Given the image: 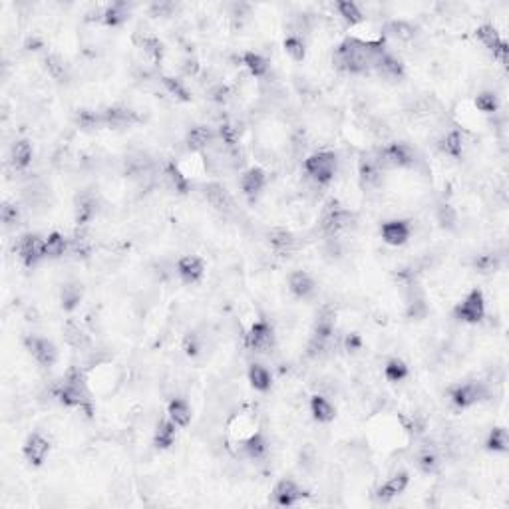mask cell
Masks as SVG:
<instances>
[{"mask_svg": "<svg viewBox=\"0 0 509 509\" xmlns=\"http://www.w3.org/2000/svg\"><path fill=\"white\" fill-rule=\"evenodd\" d=\"M384 52V40H361V38L348 36L335 48L333 64L340 72L364 74L372 70L376 58Z\"/></svg>", "mask_w": 509, "mask_h": 509, "instance_id": "obj_1", "label": "cell"}, {"mask_svg": "<svg viewBox=\"0 0 509 509\" xmlns=\"http://www.w3.org/2000/svg\"><path fill=\"white\" fill-rule=\"evenodd\" d=\"M54 394L66 408H78V410L86 412L88 418L94 416V400L88 388L86 374L78 366H72L66 370L62 382L56 386Z\"/></svg>", "mask_w": 509, "mask_h": 509, "instance_id": "obj_2", "label": "cell"}, {"mask_svg": "<svg viewBox=\"0 0 509 509\" xmlns=\"http://www.w3.org/2000/svg\"><path fill=\"white\" fill-rule=\"evenodd\" d=\"M336 336V312L330 309H323L319 312L314 326L311 330V338L307 344V356L312 361L324 358L333 347H335Z\"/></svg>", "mask_w": 509, "mask_h": 509, "instance_id": "obj_3", "label": "cell"}, {"mask_svg": "<svg viewBox=\"0 0 509 509\" xmlns=\"http://www.w3.org/2000/svg\"><path fill=\"white\" fill-rule=\"evenodd\" d=\"M356 213L347 209L338 199H328L321 211V229L326 235H338L356 225Z\"/></svg>", "mask_w": 509, "mask_h": 509, "instance_id": "obj_4", "label": "cell"}, {"mask_svg": "<svg viewBox=\"0 0 509 509\" xmlns=\"http://www.w3.org/2000/svg\"><path fill=\"white\" fill-rule=\"evenodd\" d=\"M376 155L386 172L388 169H412L420 160L416 149L406 141H392L382 148H376Z\"/></svg>", "mask_w": 509, "mask_h": 509, "instance_id": "obj_5", "label": "cell"}, {"mask_svg": "<svg viewBox=\"0 0 509 509\" xmlns=\"http://www.w3.org/2000/svg\"><path fill=\"white\" fill-rule=\"evenodd\" d=\"M305 174L319 186H328L338 172V155L335 151H316L309 155L305 163Z\"/></svg>", "mask_w": 509, "mask_h": 509, "instance_id": "obj_6", "label": "cell"}, {"mask_svg": "<svg viewBox=\"0 0 509 509\" xmlns=\"http://www.w3.org/2000/svg\"><path fill=\"white\" fill-rule=\"evenodd\" d=\"M485 316V297L482 288H472L454 309V319L466 324H477Z\"/></svg>", "mask_w": 509, "mask_h": 509, "instance_id": "obj_7", "label": "cell"}, {"mask_svg": "<svg viewBox=\"0 0 509 509\" xmlns=\"http://www.w3.org/2000/svg\"><path fill=\"white\" fill-rule=\"evenodd\" d=\"M245 344L251 352L257 354H269L277 347V335H274L273 324L267 323L265 319H259L249 326L245 335Z\"/></svg>", "mask_w": 509, "mask_h": 509, "instance_id": "obj_8", "label": "cell"}, {"mask_svg": "<svg viewBox=\"0 0 509 509\" xmlns=\"http://www.w3.org/2000/svg\"><path fill=\"white\" fill-rule=\"evenodd\" d=\"M386 169L376 155V149L372 151H362L358 158V179L364 189H378L382 186Z\"/></svg>", "mask_w": 509, "mask_h": 509, "instance_id": "obj_9", "label": "cell"}, {"mask_svg": "<svg viewBox=\"0 0 509 509\" xmlns=\"http://www.w3.org/2000/svg\"><path fill=\"white\" fill-rule=\"evenodd\" d=\"M487 396H489V392L484 382H463L449 390V400L458 410H468Z\"/></svg>", "mask_w": 509, "mask_h": 509, "instance_id": "obj_10", "label": "cell"}, {"mask_svg": "<svg viewBox=\"0 0 509 509\" xmlns=\"http://www.w3.org/2000/svg\"><path fill=\"white\" fill-rule=\"evenodd\" d=\"M25 347L26 350L32 354V358L42 366V368H52L56 362H58V347L44 336L38 335H28L25 336Z\"/></svg>", "mask_w": 509, "mask_h": 509, "instance_id": "obj_11", "label": "cell"}, {"mask_svg": "<svg viewBox=\"0 0 509 509\" xmlns=\"http://www.w3.org/2000/svg\"><path fill=\"white\" fill-rule=\"evenodd\" d=\"M16 251H18L20 261L25 263V267H28V269L36 267L38 263L46 259V255H44V239L38 233H25L18 239Z\"/></svg>", "mask_w": 509, "mask_h": 509, "instance_id": "obj_12", "label": "cell"}, {"mask_svg": "<svg viewBox=\"0 0 509 509\" xmlns=\"http://www.w3.org/2000/svg\"><path fill=\"white\" fill-rule=\"evenodd\" d=\"M201 193H203V199H205L217 213H221V215H231V213L235 211V201H233L231 193H229L221 183H217V181L205 183V186L201 187Z\"/></svg>", "mask_w": 509, "mask_h": 509, "instance_id": "obj_13", "label": "cell"}, {"mask_svg": "<svg viewBox=\"0 0 509 509\" xmlns=\"http://www.w3.org/2000/svg\"><path fill=\"white\" fill-rule=\"evenodd\" d=\"M305 497H307V491L295 480H288V477L279 480L273 487V501L279 508H293Z\"/></svg>", "mask_w": 509, "mask_h": 509, "instance_id": "obj_14", "label": "cell"}, {"mask_svg": "<svg viewBox=\"0 0 509 509\" xmlns=\"http://www.w3.org/2000/svg\"><path fill=\"white\" fill-rule=\"evenodd\" d=\"M50 449H52V444H50L48 438L42 435L40 432H32L26 438L25 446H22V454H25L28 463H32L34 468H40L50 456Z\"/></svg>", "mask_w": 509, "mask_h": 509, "instance_id": "obj_15", "label": "cell"}, {"mask_svg": "<svg viewBox=\"0 0 509 509\" xmlns=\"http://www.w3.org/2000/svg\"><path fill=\"white\" fill-rule=\"evenodd\" d=\"M380 237L390 247H402L410 241L412 223L406 219H390L380 227Z\"/></svg>", "mask_w": 509, "mask_h": 509, "instance_id": "obj_16", "label": "cell"}, {"mask_svg": "<svg viewBox=\"0 0 509 509\" xmlns=\"http://www.w3.org/2000/svg\"><path fill=\"white\" fill-rule=\"evenodd\" d=\"M267 243L273 249L274 255L279 257H288L297 251L298 239L293 231H288L286 227H273L267 231Z\"/></svg>", "mask_w": 509, "mask_h": 509, "instance_id": "obj_17", "label": "cell"}, {"mask_svg": "<svg viewBox=\"0 0 509 509\" xmlns=\"http://www.w3.org/2000/svg\"><path fill=\"white\" fill-rule=\"evenodd\" d=\"M102 118H104V127H110V130H125L139 122L137 112L127 106H108L102 110Z\"/></svg>", "mask_w": 509, "mask_h": 509, "instance_id": "obj_18", "label": "cell"}, {"mask_svg": "<svg viewBox=\"0 0 509 509\" xmlns=\"http://www.w3.org/2000/svg\"><path fill=\"white\" fill-rule=\"evenodd\" d=\"M217 139L215 130L209 125H193L186 136V146L191 153H205Z\"/></svg>", "mask_w": 509, "mask_h": 509, "instance_id": "obj_19", "label": "cell"}, {"mask_svg": "<svg viewBox=\"0 0 509 509\" xmlns=\"http://www.w3.org/2000/svg\"><path fill=\"white\" fill-rule=\"evenodd\" d=\"M177 274L186 285H197L205 277V261L197 255H186L177 261Z\"/></svg>", "mask_w": 509, "mask_h": 509, "instance_id": "obj_20", "label": "cell"}, {"mask_svg": "<svg viewBox=\"0 0 509 509\" xmlns=\"http://www.w3.org/2000/svg\"><path fill=\"white\" fill-rule=\"evenodd\" d=\"M408 485H410V473L408 472L392 473L384 484L376 489V499H378V501H384V503L386 501H392L394 497L402 496V494L408 489Z\"/></svg>", "mask_w": 509, "mask_h": 509, "instance_id": "obj_21", "label": "cell"}, {"mask_svg": "<svg viewBox=\"0 0 509 509\" xmlns=\"http://www.w3.org/2000/svg\"><path fill=\"white\" fill-rule=\"evenodd\" d=\"M265 186H267V174L263 167H249L239 179V187H241L243 195L251 201L261 195Z\"/></svg>", "mask_w": 509, "mask_h": 509, "instance_id": "obj_22", "label": "cell"}, {"mask_svg": "<svg viewBox=\"0 0 509 509\" xmlns=\"http://www.w3.org/2000/svg\"><path fill=\"white\" fill-rule=\"evenodd\" d=\"M162 181L163 186L167 187L172 193H175V195H187L189 187H191L189 186V177L174 162L167 163L162 169Z\"/></svg>", "mask_w": 509, "mask_h": 509, "instance_id": "obj_23", "label": "cell"}, {"mask_svg": "<svg viewBox=\"0 0 509 509\" xmlns=\"http://www.w3.org/2000/svg\"><path fill=\"white\" fill-rule=\"evenodd\" d=\"M372 70L374 72H378L382 78H386V80H402V78L406 76L404 64L400 62L396 56H392L388 50H386L384 54H380V56L376 58Z\"/></svg>", "mask_w": 509, "mask_h": 509, "instance_id": "obj_24", "label": "cell"}, {"mask_svg": "<svg viewBox=\"0 0 509 509\" xmlns=\"http://www.w3.org/2000/svg\"><path fill=\"white\" fill-rule=\"evenodd\" d=\"M132 8L134 4L132 2H125V0H118L112 2L108 6H104V16H102V22L108 26V28H120L125 25L132 16Z\"/></svg>", "mask_w": 509, "mask_h": 509, "instance_id": "obj_25", "label": "cell"}, {"mask_svg": "<svg viewBox=\"0 0 509 509\" xmlns=\"http://www.w3.org/2000/svg\"><path fill=\"white\" fill-rule=\"evenodd\" d=\"M288 291L293 297L300 298V300L311 298L316 291V281L307 271H293L288 274Z\"/></svg>", "mask_w": 509, "mask_h": 509, "instance_id": "obj_26", "label": "cell"}, {"mask_svg": "<svg viewBox=\"0 0 509 509\" xmlns=\"http://www.w3.org/2000/svg\"><path fill=\"white\" fill-rule=\"evenodd\" d=\"M64 340H66L68 347L74 348V350H86L92 344L86 328L78 321H74V319H68L64 323Z\"/></svg>", "mask_w": 509, "mask_h": 509, "instance_id": "obj_27", "label": "cell"}, {"mask_svg": "<svg viewBox=\"0 0 509 509\" xmlns=\"http://www.w3.org/2000/svg\"><path fill=\"white\" fill-rule=\"evenodd\" d=\"M34 158V148L28 139H18L11 146V153H8V160L16 172H25L30 167Z\"/></svg>", "mask_w": 509, "mask_h": 509, "instance_id": "obj_28", "label": "cell"}, {"mask_svg": "<svg viewBox=\"0 0 509 509\" xmlns=\"http://www.w3.org/2000/svg\"><path fill=\"white\" fill-rule=\"evenodd\" d=\"M96 213H98V203H96L94 195H90V193L78 195L74 205L76 227H86V225L96 217Z\"/></svg>", "mask_w": 509, "mask_h": 509, "instance_id": "obj_29", "label": "cell"}, {"mask_svg": "<svg viewBox=\"0 0 509 509\" xmlns=\"http://www.w3.org/2000/svg\"><path fill=\"white\" fill-rule=\"evenodd\" d=\"M153 174V162L149 160L148 153L137 151L125 160V175L134 179H146Z\"/></svg>", "mask_w": 509, "mask_h": 509, "instance_id": "obj_30", "label": "cell"}, {"mask_svg": "<svg viewBox=\"0 0 509 509\" xmlns=\"http://www.w3.org/2000/svg\"><path fill=\"white\" fill-rule=\"evenodd\" d=\"M167 418L174 420L177 428H187L193 420L191 404L187 402L186 398H172L169 404H167Z\"/></svg>", "mask_w": 509, "mask_h": 509, "instance_id": "obj_31", "label": "cell"}, {"mask_svg": "<svg viewBox=\"0 0 509 509\" xmlns=\"http://www.w3.org/2000/svg\"><path fill=\"white\" fill-rule=\"evenodd\" d=\"M249 384L257 392H269L273 388V374L269 372V368L261 364V362H253L249 364L247 370Z\"/></svg>", "mask_w": 509, "mask_h": 509, "instance_id": "obj_32", "label": "cell"}, {"mask_svg": "<svg viewBox=\"0 0 509 509\" xmlns=\"http://www.w3.org/2000/svg\"><path fill=\"white\" fill-rule=\"evenodd\" d=\"M309 408H311L312 418H314V420H316L319 424L335 422L336 408H335V404H333V402H330V400H328L326 396H321V394H314V396H311Z\"/></svg>", "mask_w": 509, "mask_h": 509, "instance_id": "obj_33", "label": "cell"}, {"mask_svg": "<svg viewBox=\"0 0 509 509\" xmlns=\"http://www.w3.org/2000/svg\"><path fill=\"white\" fill-rule=\"evenodd\" d=\"M177 440V426L169 418H162L153 432V446L158 449H169Z\"/></svg>", "mask_w": 509, "mask_h": 509, "instance_id": "obj_34", "label": "cell"}, {"mask_svg": "<svg viewBox=\"0 0 509 509\" xmlns=\"http://www.w3.org/2000/svg\"><path fill=\"white\" fill-rule=\"evenodd\" d=\"M428 316V302L420 288L410 286V295L406 298V319L410 321H422Z\"/></svg>", "mask_w": 509, "mask_h": 509, "instance_id": "obj_35", "label": "cell"}, {"mask_svg": "<svg viewBox=\"0 0 509 509\" xmlns=\"http://www.w3.org/2000/svg\"><path fill=\"white\" fill-rule=\"evenodd\" d=\"M70 249L78 259H90L92 253H94V241L88 233L86 227H78L74 231V235L70 239Z\"/></svg>", "mask_w": 509, "mask_h": 509, "instance_id": "obj_36", "label": "cell"}, {"mask_svg": "<svg viewBox=\"0 0 509 509\" xmlns=\"http://www.w3.org/2000/svg\"><path fill=\"white\" fill-rule=\"evenodd\" d=\"M241 64L247 68V72L253 76V78H265V76L269 74V60H267L263 54L255 52V50L243 52Z\"/></svg>", "mask_w": 509, "mask_h": 509, "instance_id": "obj_37", "label": "cell"}, {"mask_svg": "<svg viewBox=\"0 0 509 509\" xmlns=\"http://www.w3.org/2000/svg\"><path fill=\"white\" fill-rule=\"evenodd\" d=\"M386 36L394 38L398 42H412L414 38L418 36V28L408 22V20H390L384 26Z\"/></svg>", "mask_w": 509, "mask_h": 509, "instance_id": "obj_38", "label": "cell"}, {"mask_svg": "<svg viewBox=\"0 0 509 509\" xmlns=\"http://www.w3.org/2000/svg\"><path fill=\"white\" fill-rule=\"evenodd\" d=\"M68 249H70V241L60 231H52L44 239V255H46V259H62Z\"/></svg>", "mask_w": 509, "mask_h": 509, "instance_id": "obj_39", "label": "cell"}, {"mask_svg": "<svg viewBox=\"0 0 509 509\" xmlns=\"http://www.w3.org/2000/svg\"><path fill=\"white\" fill-rule=\"evenodd\" d=\"M463 148H466V141H463V134L460 130H449L446 136L440 139V149L454 160H460L463 155Z\"/></svg>", "mask_w": 509, "mask_h": 509, "instance_id": "obj_40", "label": "cell"}, {"mask_svg": "<svg viewBox=\"0 0 509 509\" xmlns=\"http://www.w3.org/2000/svg\"><path fill=\"white\" fill-rule=\"evenodd\" d=\"M74 124L80 130H98L104 127V118H102V110H92V108H80L74 113Z\"/></svg>", "mask_w": 509, "mask_h": 509, "instance_id": "obj_41", "label": "cell"}, {"mask_svg": "<svg viewBox=\"0 0 509 509\" xmlns=\"http://www.w3.org/2000/svg\"><path fill=\"white\" fill-rule=\"evenodd\" d=\"M243 452L251 460H263L269 452V444L265 440L263 432H253L247 440L243 442Z\"/></svg>", "mask_w": 509, "mask_h": 509, "instance_id": "obj_42", "label": "cell"}, {"mask_svg": "<svg viewBox=\"0 0 509 509\" xmlns=\"http://www.w3.org/2000/svg\"><path fill=\"white\" fill-rule=\"evenodd\" d=\"M335 8L336 13H338V16H340L348 26L362 25L364 18H366L364 13L361 11V6H358L356 2H352V0H340V2H336Z\"/></svg>", "mask_w": 509, "mask_h": 509, "instance_id": "obj_43", "label": "cell"}, {"mask_svg": "<svg viewBox=\"0 0 509 509\" xmlns=\"http://www.w3.org/2000/svg\"><path fill=\"white\" fill-rule=\"evenodd\" d=\"M475 38L480 40V44L484 46L487 52H496L499 48V44L503 42V38L499 34V30H497L494 25H482L477 26V30H475Z\"/></svg>", "mask_w": 509, "mask_h": 509, "instance_id": "obj_44", "label": "cell"}, {"mask_svg": "<svg viewBox=\"0 0 509 509\" xmlns=\"http://www.w3.org/2000/svg\"><path fill=\"white\" fill-rule=\"evenodd\" d=\"M416 466L426 475H435L442 468V461L432 447H424L422 452H418V456H416Z\"/></svg>", "mask_w": 509, "mask_h": 509, "instance_id": "obj_45", "label": "cell"}, {"mask_svg": "<svg viewBox=\"0 0 509 509\" xmlns=\"http://www.w3.org/2000/svg\"><path fill=\"white\" fill-rule=\"evenodd\" d=\"M139 48L144 50V56L148 58L149 62L155 64V66L162 64L163 56H165V46H163V42L160 38L151 36V34L144 36L141 44H139Z\"/></svg>", "mask_w": 509, "mask_h": 509, "instance_id": "obj_46", "label": "cell"}, {"mask_svg": "<svg viewBox=\"0 0 509 509\" xmlns=\"http://www.w3.org/2000/svg\"><path fill=\"white\" fill-rule=\"evenodd\" d=\"M44 68H46L50 78L56 80V82H64L68 78V64L64 62L62 56L56 54V52H50L44 56Z\"/></svg>", "mask_w": 509, "mask_h": 509, "instance_id": "obj_47", "label": "cell"}, {"mask_svg": "<svg viewBox=\"0 0 509 509\" xmlns=\"http://www.w3.org/2000/svg\"><path fill=\"white\" fill-rule=\"evenodd\" d=\"M384 376L388 382H392V384H398V382H404L408 376H410V366L406 364V362L402 361V358H390V361L384 364Z\"/></svg>", "mask_w": 509, "mask_h": 509, "instance_id": "obj_48", "label": "cell"}, {"mask_svg": "<svg viewBox=\"0 0 509 509\" xmlns=\"http://www.w3.org/2000/svg\"><path fill=\"white\" fill-rule=\"evenodd\" d=\"M283 48H285L286 56L293 62H302L307 58V42H305V38L298 36V34H288L283 40Z\"/></svg>", "mask_w": 509, "mask_h": 509, "instance_id": "obj_49", "label": "cell"}, {"mask_svg": "<svg viewBox=\"0 0 509 509\" xmlns=\"http://www.w3.org/2000/svg\"><path fill=\"white\" fill-rule=\"evenodd\" d=\"M485 447H487L489 452H494V454H508L509 452L508 430H505L503 426H496V428L489 432L487 440H485Z\"/></svg>", "mask_w": 509, "mask_h": 509, "instance_id": "obj_50", "label": "cell"}, {"mask_svg": "<svg viewBox=\"0 0 509 509\" xmlns=\"http://www.w3.org/2000/svg\"><path fill=\"white\" fill-rule=\"evenodd\" d=\"M435 221L440 223L442 229L454 231L458 227V211H456V207H452L446 201L438 203L435 205Z\"/></svg>", "mask_w": 509, "mask_h": 509, "instance_id": "obj_51", "label": "cell"}, {"mask_svg": "<svg viewBox=\"0 0 509 509\" xmlns=\"http://www.w3.org/2000/svg\"><path fill=\"white\" fill-rule=\"evenodd\" d=\"M160 80H162L165 92H167L169 96H174L177 102H183V104L191 102V94H189V90H187L186 84H183V80L174 78V76H162Z\"/></svg>", "mask_w": 509, "mask_h": 509, "instance_id": "obj_52", "label": "cell"}, {"mask_svg": "<svg viewBox=\"0 0 509 509\" xmlns=\"http://www.w3.org/2000/svg\"><path fill=\"white\" fill-rule=\"evenodd\" d=\"M84 297V288L82 285L78 283H68V285L62 286V295H60V300H62V309L66 312H72L80 305V300Z\"/></svg>", "mask_w": 509, "mask_h": 509, "instance_id": "obj_53", "label": "cell"}, {"mask_svg": "<svg viewBox=\"0 0 509 509\" xmlns=\"http://www.w3.org/2000/svg\"><path fill=\"white\" fill-rule=\"evenodd\" d=\"M499 267H501V257L496 253H484V255H477L473 259V269L482 274L496 273V271H499Z\"/></svg>", "mask_w": 509, "mask_h": 509, "instance_id": "obj_54", "label": "cell"}, {"mask_svg": "<svg viewBox=\"0 0 509 509\" xmlns=\"http://www.w3.org/2000/svg\"><path fill=\"white\" fill-rule=\"evenodd\" d=\"M475 108L484 113H496L499 110V96L496 92H491V90L480 92L475 96Z\"/></svg>", "mask_w": 509, "mask_h": 509, "instance_id": "obj_55", "label": "cell"}, {"mask_svg": "<svg viewBox=\"0 0 509 509\" xmlns=\"http://www.w3.org/2000/svg\"><path fill=\"white\" fill-rule=\"evenodd\" d=\"M20 207L13 201H2L0 205V221L4 227H16L20 223Z\"/></svg>", "mask_w": 509, "mask_h": 509, "instance_id": "obj_56", "label": "cell"}, {"mask_svg": "<svg viewBox=\"0 0 509 509\" xmlns=\"http://www.w3.org/2000/svg\"><path fill=\"white\" fill-rule=\"evenodd\" d=\"M183 350L189 358H197L199 352H201V338L197 333H187L183 336Z\"/></svg>", "mask_w": 509, "mask_h": 509, "instance_id": "obj_57", "label": "cell"}, {"mask_svg": "<svg viewBox=\"0 0 509 509\" xmlns=\"http://www.w3.org/2000/svg\"><path fill=\"white\" fill-rule=\"evenodd\" d=\"M174 2H153L149 6V16L153 18H160V16H172L174 13Z\"/></svg>", "mask_w": 509, "mask_h": 509, "instance_id": "obj_58", "label": "cell"}, {"mask_svg": "<svg viewBox=\"0 0 509 509\" xmlns=\"http://www.w3.org/2000/svg\"><path fill=\"white\" fill-rule=\"evenodd\" d=\"M362 336L358 333H350V335L344 336V350L350 352V354H356L362 350Z\"/></svg>", "mask_w": 509, "mask_h": 509, "instance_id": "obj_59", "label": "cell"}, {"mask_svg": "<svg viewBox=\"0 0 509 509\" xmlns=\"http://www.w3.org/2000/svg\"><path fill=\"white\" fill-rule=\"evenodd\" d=\"M199 70H201V64H199L197 58H186L183 60V64H181V72L186 76H189V78H195V76L199 74Z\"/></svg>", "mask_w": 509, "mask_h": 509, "instance_id": "obj_60", "label": "cell"}, {"mask_svg": "<svg viewBox=\"0 0 509 509\" xmlns=\"http://www.w3.org/2000/svg\"><path fill=\"white\" fill-rule=\"evenodd\" d=\"M508 52H509V46L505 40H503V42L499 44V48L494 52V60H496L497 64H501V68H508Z\"/></svg>", "mask_w": 509, "mask_h": 509, "instance_id": "obj_61", "label": "cell"}, {"mask_svg": "<svg viewBox=\"0 0 509 509\" xmlns=\"http://www.w3.org/2000/svg\"><path fill=\"white\" fill-rule=\"evenodd\" d=\"M211 96H213V99H215V102H219V104H225V102L229 99V96H231V92H229V88H227V86L219 84L217 88H213Z\"/></svg>", "mask_w": 509, "mask_h": 509, "instance_id": "obj_62", "label": "cell"}]
</instances>
